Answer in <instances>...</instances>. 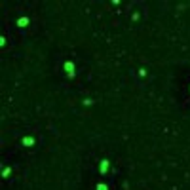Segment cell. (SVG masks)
I'll return each instance as SVG.
<instances>
[{"mask_svg": "<svg viewBox=\"0 0 190 190\" xmlns=\"http://www.w3.org/2000/svg\"><path fill=\"white\" fill-rule=\"evenodd\" d=\"M65 72H67V76H70V78L74 76V65H72L70 61L65 63Z\"/></svg>", "mask_w": 190, "mask_h": 190, "instance_id": "cell-1", "label": "cell"}, {"mask_svg": "<svg viewBox=\"0 0 190 190\" xmlns=\"http://www.w3.org/2000/svg\"><path fill=\"white\" fill-rule=\"evenodd\" d=\"M99 171L103 173V175L108 171V160H103V162H101V165H99Z\"/></svg>", "mask_w": 190, "mask_h": 190, "instance_id": "cell-2", "label": "cell"}, {"mask_svg": "<svg viewBox=\"0 0 190 190\" xmlns=\"http://www.w3.org/2000/svg\"><path fill=\"white\" fill-rule=\"evenodd\" d=\"M29 25V17H19L17 19V27H27Z\"/></svg>", "mask_w": 190, "mask_h": 190, "instance_id": "cell-3", "label": "cell"}, {"mask_svg": "<svg viewBox=\"0 0 190 190\" xmlns=\"http://www.w3.org/2000/svg\"><path fill=\"white\" fill-rule=\"evenodd\" d=\"M23 144H25V147H32V144H34V139H32V137H25V139H23Z\"/></svg>", "mask_w": 190, "mask_h": 190, "instance_id": "cell-4", "label": "cell"}, {"mask_svg": "<svg viewBox=\"0 0 190 190\" xmlns=\"http://www.w3.org/2000/svg\"><path fill=\"white\" fill-rule=\"evenodd\" d=\"M10 173H11V167H4V171H2V175H4V177H8Z\"/></svg>", "mask_w": 190, "mask_h": 190, "instance_id": "cell-5", "label": "cell"}, {"mask_svg": "<svg viewBox=\"0 0 190 190\" xmlns=\"http://www.w3.org/2000/svg\"><path fill=\"white\" fill-rule=\"evenodd\" d=\"M97 190H108V188H107V184H103V183H99V184H97Z\"/></svg>", "mask_w": 190, "mask_h": 190, "instance_id": "cell-6", "label": "cell"}]
</instances>
